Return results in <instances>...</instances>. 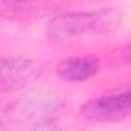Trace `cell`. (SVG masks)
I'll list each match as a JSON object with an SVG mask.
<instances>
[{"mask_svg":"<svg viewBox=\"0 0 131 131\" xmlns=\"http://www.w3.org/2000/svg\"><path fill=\"white\" fill-rule=\"evenodd\" d=\"M120 19V13L116 8L63 13L49 20L46 28L48 39L54 43H62L85 36H108L119 28Z\"/></svg>","mask_w":131,"mask_h":131,"instance_id":"cell-1","label":"cell"},{"mask_svg":"<svg viewBox=\"0 0 131 131\" xmlns=\"http://www.w3.org/2000/svg\"><path fill=\"white\" fill-rule=\"evenodd\" d=\"M82 119L96 123L120 122L131 116V88L116 90L93 97L80 105Z\"/></svg>","mask_w":131,"mask_h":131,"instance_id":"cell-2","label":"cell"},{"mask_svg":"<svg viewBox=\"0 0 131 131\" xmlns=\"http://www.w3.org/2000/svg\"><path fill=\"white\" fill-rule=\"evenodd\" d=\"M43 73L42 62L29 57H3L0 62V91L3 94L23 88Z\"/></svg>","mask_w":131,"mask_h":131,"instance_id":"cell-3","label":"cell"},{"mask_svg":"<svg viewBox=\"0 0 131 131\" xmlns=\"http://www.w3.org/2000/svg\"><path fill=\"white\" fill-rule=\"evenodd\" d=\"M100 71V62L94 56H71L57 63L56 74L67 82H85Z\"/></svg>","mask_w":131,"mask_h":131,"instance_id":"cell-4","label":"cell"},{"mask_svg":"<svg viewBox=\"0 0 131 131\" xmlns=\"http://www.w3.org/2000/svg\"><path fill=\"white\" fill-rule=\"evenodd\" d=\"M34 0H2V5L6 9H23L25 6H29Z\"/></svg>","mask_w":131,"mask_h":131,"instance_id":"cell-5","label":"cell"},{"mask_svg":"<svg viewBox=\"0 0 131 131\" xmlns=\"http://www.w3.org/2000/svg\"><path fill=\"white\" fill-rule=\"evenodd\" d=\"M120 57H122L123 63H126V65H131V42H129V43H126V45L122 48Z\"/></svg>","mask_w":131,"mask_h":131,"instance_id":"cell-6","label":"cell"}]
</instances>
